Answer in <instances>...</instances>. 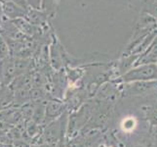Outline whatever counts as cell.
<instances>
[{
    "instance_id": "obj_1",
    "label": "cell",
    "mask_w": 157,
    "mask_h": 147,
    "mask_svg": "<svg viewBox=\"0 0 157 147\" xmlns=\"http://www.w3.org/2000/svg\"><path fill=\"white\" fill-rule=\"evenodd\" d=\"M123 83L129 84L134 81L157 80V63L142 64L134 66L128 70L121 77Z\"/></svg>"
},
{
    "instance_id": "obj_2",
    "label": "cell",
    "mask_w": 157,
    "mask_h": 147,
    "mask_svg": "<svg viewBox=\"0 0 157 147\" xmlns=\"http://www.w3.org/2000/svg\"><path fill=\"white\" fill-rule=\"evenodd\" d=\"M66 112H68L66 103L63 101L56 99V98H51V99L46 101L45 104V121L44 124H48L54 120L59 118L63 115Z\"/></svg>"
},
{
    "instance_id": "obj_3",
    "label": "cell",
    "mask_w": 157,
    "mask_h": 147,
    "mask_svg": "<svg viewBox=\"0 0 157 147\" xmlns=\"http://www.w3.org/2000/svg\"><path fill=\"white\" fill-rule=\"evenodd\" d=\"M17 77L18 74L13 56L0 61V85L8 86Z\"/></svg>"
},
{
    "instance_id": "obj_4",
    "label": "cell",
    "mask_w": 157,
    "mask_h": 147,
    "mask_svg": "<svg viewBox=\"0 0 157 147\" xmlns=\"http://www.w3.org/2000/svg\"><path fill=\"white\" fill-rule=\"evenodd\" d=\"M150 63H157V35L151 40L148 46L140 53V55H139L134 66Z\"/></svg>"
},
{
    "instance_id": "obj_5",
    "label": "cell",
    "mask_w": 157,
    "mask_h": 147,
    "mask_svg": "<svg viewBox=\"0 0 157 147\" xmlns=\"http://www.w3.org/2000/svg\"><path fill=\"white\" fill-rule=\"evenodd\" d=\"M2 10H3L4 18L10 21L25 18V16L28 14V11H29V10H25L24 8L18 6L17 4L10 1V0L8 2L2 4Z\"/></svg>"
},
{
    "instance_id": "obj_6",
    "label": "cell",
    "mask_w": 157,
    "mask_h": 147,
    "mask_svg": "<svg viewBox=\"0 0 157 147\" xmlns=\"http://www.w3.org/2000/svg\"><path fill=\"white\" fill-rule=\"evenodd\" d=\"M49 18H50L49 16H48L43 10L29 8L25 19L28 22H29L31 25L43 28V27L47 25V22Z\"/></svg>"
},
{
    "instance_id": "obj_7",
    "label": "cell",
    "mask_w": 157,
    "mask_h": 147,
    "mask_svg": "<svg viewBox=\"0 0 157 147\" xmlns=\"http://www.w3.org/2000/svg\"><path fill=\"white\" fill-rule=\"evenodd\" d=\"M59 2V0H41V10L44 11L49 17H53L57 12Z\"/></svg>"
},
{
    "instance_id": "obj_8",
    "label": "cell",
    "mask_w": 157,
    "mask_h": 147,
    "mask_svg": "<svg viewBox=\"0 0 157 147\" xmlns=\"http://www.w3.org/2000/svg\"><path fill=\"white\" fill-rule=\"evenodd\" d=\"M9 56H11V53H10V48H9L8 43L6 39H3V37L0 35V61L8 58Z\"/></svg>"
},
{
    "instance_id": "obj_9",
    "label": "cell",
    "mask_w": 157,
    "mask_h": 147,
    "mask_svg": "<svg viewBox=\"0 0 157 147\" xmlns=\"http://www.w3.org/2000/svg\"><path fill=\"white\" fill-rule=\"evenodd\" d=\"M144 12L157 20V0H147L144 6Z\"/></svg>"
},
{
    "instance_id": "obj_10",
    "label": "cell",
    "mask_w": 157,
    "mask_h": 147,
    "mask_svg": "<svg viewBox=\"0 0 157 147\" xmlns=\"http://www.w3.org/2000/svg\"><path fill=\"white\" fill-rule=\"evenodd\" d=\"M135 127V121L134 119H126L123 123V129L125 130H131Z\"/></svg>"
},
{
    "instance_id": "obj_11",
    "label": "cell",
    "mask_w": 157,
    "mask_h": 147,
    "mask_svg": "<svg viewBox=\"0 0 157 147\" xmlns=\"http://www.w3.org/2000/svg\"><path fill=\"white\" fill-rule=\"evenodd\" d=\"M10 1L14 2L15 4H17L18 6H20V7H21V8H24V9H25V10H29V8H30L26 0H10Z\"/></svg>"
},
{
    "instance_id": "obj_12",
    "label": "cell",
    "mask_w": 157,
    "mask_h": 147,
    "mask_svg": "<svg viewBox=\"0 0 157 147\" xmlns=\"http://www.w3.org/2000/svg\"><path fill=\"white\" fill-rule=\"evenodd\" d=\"M32 9H41V0H26Z\"/></svg>"
},
{
    "instance_id": "obj_13",
    "label": "cell",
    "mask_w": 157,
    "mask_h": 147,
    "mask_svg": "<svg viewBox=\"0 0 157 147\" xmlns=\"http://www.w3.org/2000/svg\"><path fill=\"white\" fill-rule=\"evenodd\" d=\"M7 129H9V125L0 120V130H5Z\"/></svg>"
},
{
    "instance_id": "obj_14",
    "label": "cell",
    "mask_w": 157,
    "mask_h": 147,
    "mask_svg": "<svg viewBox=\"0 0 157 147\" xmlns=\"http://www.w3.org/2000/svg\"><path fill=\"white\" fill-rule=\"evenodd\" d=\"M134 147H147V145H145L144 143H138V144H136Z\"/></svg>"
},
{
    "instance_id": "obj_15",
    "label": "cell",
    "mask_w": 157,
    "mask_h": 147,
    "mask_svg": "<svg viewBox=\"0 0 157 147\" xmlns=\"http://www.w3.org/2000/svg\"><path fill=\"white\" fill-rule=\"evenodd\" d=\"M9 0H0V3L1 4H4V3H6V2H8Z\"/></svg>"
}]
</instances>
